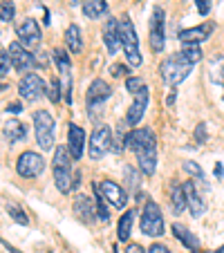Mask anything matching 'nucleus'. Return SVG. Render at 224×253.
Instances as JSON below:
<instances>
[{
	"instance_id": "13",
	"label": "nucleus",
	"mask_w": 224,
	"mask_h": 253,
	"mask_svg": "<svg viewBox=\"0 0 224 253\" xmlns=\"http://www.w3.org/2000/svg\"><path fill=\"white\" fill-rule=\"evenodd\" d=\"M16 34H18V43L25 45V47H34V45L41 43V27H39V23L32 18L23 20V23L18 25V29H16Z\"/></svg>"
},
{
	"instance_id": "38",
	"label": "nucleus",
	"mask_w": 224,
	"mask_h": 253,
	"mask_svg": "<svg viewBox=\"0 0 224 253\" xmlns=\"http://www.w3.org/2000/svg\"><path fill=\"white\" fill-rule=\"evenodd\" d=\"M148 253H171V251H168L164 244H153V247L148 249Z\"/></svg>"
},
{
	"instance_id": "16",
	"label": "nucleus",
	"mask_w": 224,
	"mask_h": 253,
	"mask_svg": "<svg viewBox=\"0 0 224 253\" xmlns=\"http://www.w3.org/2000/svg\"><path fill=\"white\" fill-rule=\"evenodd\" d=\"M146 105H148V85L134 94V101H133V105L128 108V115H126L128 126H137L139 121H141L143 112H146Z\"/></svg>"
},
{
	"instance_id": "10",
	"label": "nucleus",
	"mask_w": 224,
	"mask_h": 253,
	"mask_svg": "<svg viewBox=\"0 0 224 253\" xmlns=\"http://www.w3.org/2000/svg\"><path fill=\"white\" fill-rule=\"evenodd\" d=\"M110 94H112V90H110V85L105 81H101V79H96V81H92V85L88 87V112H96V108H101V105L105 103V101L110 99Z\"/></svg>"
},
{
	"instance_id": "7",
	"label": "nucleus",
	"mask_w": 224,
	"mask_h": 253,
	"mask_svg": "<svg viewBox=\"0 0 224 253\" xmlns=\"http://www.w3.org/2000/svg\"><path fill=\"white\" fill-rule=\"evenodd\" d=\"M164 18H166V14H164L162 7H155L153 9V18H150V47H153L155 54H159L164 49V45H166V32H164Z\"/></svg>"
},
{
	"instance_id": "14",
	"label": "nucleus",
	"mask_w": 224,
	"mask_h": 253,
	"mask_svg": "<svg viewBox=\"0 0 224 253\" xmlns=\"http://www.w3.org/2000/svg\"><path fill=\"white\" fill-rule=\"evenodd\" d=\"M67 128H70L67 130V148H70V155L74 159H81L83 153H86V132L77 124H70Z\"/></svg>"
},
{
	"instance_id": "32",
	"label": "nucleus",
	"mask_w": 224,
	"mask_h": 253,
	"mask_svg": "<svg viewBox=\"0 0 224 253\" xmlns=\"http://www.w3.org/2000/svg\"><path fill=\"white\" fill-rule=\"evenodd\" d=\"M7 211H9V215L14 217L18 224H23V226H27L29 224V217H27V213H25L23 209H18V206H14V204H9L7 206Z\"/></svg>"
},
{
	"instance_id": "25",
	"label": "nucleus",
	"mask_w": 224,
	"mask_h": 253,
	"mask_svg": "<svg viewBox=\"0 0 224 253\" xmlns=\"http://www.w3.org/2000/svg\"><path fill=\"white\" fill-rule=\"evenodd\" d=\"M171 206L175 215H179L186 209V193H184V186H179V184L171 186Z\"/></svg>"
},
{
	"instance_id": "6",
	"label": "nucleus",
	"mask_w": 224,
	"mask_h": 253,
	"mask_svg": "<svg viewBox=\"0 0 224 253\" xmlns=\"http://www.w3.org/2000/svg\"><path fill=\"white\" fill-rule=\"evenodd\" d=\"M16 170H18L20 177H39L41 172L45 170V159L43 155H36L32 153V150H27V153H23L18 157V162H16Z\"/></svg>"
},
{
	"instance_id": "5",
	"label": "nucleus",
	"mask_w": 224,
	"mask_h": 253,
	"mask_svg": "<svg viewBox=\"0 0 224 253\" xmlns=\"http://www.w3.org/2000/svg\"><path fill=\"white\" fill-rule=\"evenodd\" d=\"M141 233L148 238H159L164 235V217H162V209L155 204L153 200H148L143 206L141 213Z\"/></svg>"
},
{
	"instance_id": "22",
	"label": "nucleus",
	"mask_w": 224,
	"mask_h": 253,
	"mask_svg": "<svg viewBox=\"0 0 224 253\" xmlns=\"http://www.w3.org/2000/svg\"><path fill=\"white\" fill-rule=\"evenodd\" d=\"M65 43L67 47H70L72 54H79L83 49V41H81V29L77 27V25H70V27L65 29Z\"/></svg>"
},
{
	"instance_id": "30",
	"label": "nucleus",
	"mask_w": 224,
	"mask_h": 253,
	"mask_svg": "<svg viewBox=\"0 0 224 253\" xmlns=\"http://www.w3.org/2000/svg\"><path fill=\"white\" fill-rule=\"evenodd\" d=\"M181 56L191 63V65H195L197 61H202V56H204V54H202L200 45H184V49H181Z\"/></svg>"
},
{
	"instance_id": "39",
	"label": "nucleus",
	"mask_w": 224,
	"mask_h": 253,
	"mask_svg": "<svg viewBox=\"0 0 224 253\" xmlns=\"http://www.w3.org/2000/svg\"><path fill=\"white\" fill-rule=\"evenodd\" d=\"M7 112H11V115H20V112H23V105L20 103H9L7 105Z\"/></svg>"
},
{
	"instance_id": "8",
	"label": "nucleus",
	"mask_w": 224,
	"mask_h": 253,
	"mask_svg": "<svg viewBox=\"0 0 224 253\" xmlns=\"http://www.w3.org/2000/svg\"><path fill=\"white\" fill-rule=\"evenodd\" d=\"M112 146V132L108 126H99L90 137V157L92 159H101Z\"/></svg>"
},
{
	"instance_id": "44",
	"label": "nucleus",
	"mask_w": 224,
	"mask_h": 253,
	"mask_svg": "<svg viewBox=\"0 0 224 253\" xmlns=\"http://www.w3.org/2000/svg\"><path fill=\"white\" fill-rule=\"evenodd\" d=\"M5 87H7V85H5V83H0V92H2V90H5Z\"/></svg>"
},
{
	"instance_id": "20",
	"label": "nucleus",
	"mask_w": 224,
	"mask_h": 253,
	"mask_svg": "<svg viewBox=\"0 0 224 253\" xmlns=\"http://www.w3.org/2000/svg\"><path fill=\"white\" fill-rule=\"evenodd\" d=\"M2 132H5V139L9 143H18L25 139V134H27V130H25V126L20 124L18 119H9L5 124V128H2Z\"/></svg>"
},
{
	"instance_id": "11",
	"label": "nucleus",
	"mask_w": 224,
	"mask_h": 253,
	"mask_svg": "<svg viewBox=\"0 0 224 253\" xmlns=\"http://www.w3.org/2000/svg\"><path fill=\"white\" fill-rule=\"evenodd\" d=\"M94 186H96V191L101 193V197H103L105 202H110L115 209H126L128 195H126V191L119 186V184H115V182H101V184H94Z\"/></svg>"
},
{
	"instance_id": "15",
	"label": "nucleus",
	"mask_w": 224,
	"mask_h": 253,
	"mask_svg": "<svg viewBox=\"0 0 224 253\" xmlns=\"http://www.w3.org/2000/svg\"><path fill=\"white\" fill-rule=\"evenodd\" d=\"M213 29H215L213 23H204V25H200V27L181 29L177 39H179L184 45H197V43H204V41L211 36V32H213Z\"/></svg>"
},
{
	"instance_id": "45",
	"label": "nucleus",
	"mask_w": 224,
	"mask_h": 253,
	"mask_svg": "<svg viewBox=\"0 0 224 253\" xmlns=\"http://www.w3.org/2000/svg\"><path fill=\"white\" fill-rule=\"evenodd\" d=\"M206 253H213V251H206Z\"/></svg>"
},
{
	"instance_id": "43",
	"label": "nucleus",
	"mask_w": 224,
	"mask_h": 253,
	"mask_svg": "<svg viewBox=\"0 0 224 253\" xmlns=\"http://www.w3.org/2000/svg\"><path fill=\"white\" fill-rule=\"evenodd\" d=\"M70 2H72V5H81L83 0H70Z\"/></svg>"
},
{
	"instance_id": "36",
	"label": "nucleus",
	"mask_w": 224,
	"mask_h": 253,
	"mask_svg": "<svg viewBox=\"0 0 224 253\" xmlns=\"http://www.w3.org/2000/svg\"><path fill=\"white\" fill-rule=\"evenodd\" d=\"M195 7H197V11H200L202 16H206L211 11V2H209V0H195Z\"/></svg>"
},
{
	"instance_id": "31",
	"label": "nucleus",
	"mask_w": 224,
	"mask_h": 253,
	"mask_svg": "<svg viewBox=\"0 0 224 253\" xmlns=\"http://www.w3.org/2000/svg\"><path fill=\"white\" fill-rule=\"evenodd\" d=\"M14 14H16V7L11 0H0V20H14Z\"/></svg>"
},
{
	"instance_id": "1",
	"label": "nucleus",
	"mask_w": 224,
	"mask_h": 253,
	"mask_svg": "<svg viewBox=\"0 0 224 253\" xmlns=\"http://www.w3.org/2000/svg\"><path fill=\"white\" fill-rule=\"evenodd\" d=\"M128 148L137 155V164L143 175H153L157 168V141L153 130L137 128L128 134Z\"/></svg>"
},
{
	"instance_id": "42",
	"label": "nucleus",
	"mask_w": 224,
	"mask_h": 253,
	"mask_svg": "<svg viewBox=\"0 0 224 253\" xmlns=\"http://www.w3.org/2000/svg\"><path fill=\"white\" fill-rule=\"evenodd\" d=\"M2 247H5L9 253H23V251H18V249H16V247H11L9 242H5V240H2Z\"/></svg>"
},
{
	"instance_id": "4",
	"label": "nucleus",
	"mask_w": 224,
	"mask_h": 253,
	"mask_svg": "<svg viewBox=\"0 0 224 253\" xmlns=\"http://www.w3.org/2000/svg\"><path fill=\"white\" fill-rule=\"evenodd\" d=\"M34 130H36V141H39L41 150H52L54 148V132H56V124L54 117L47 110H36L34 112Z\"/></svg>"
},
{
	"instance_id": "3",
	"label": "nucleus",
	"mask_w": 224,
	"mask_h": 253,
	"mask_svg": "<svg viewBox=\"0 0 224 253\" xmlns=\"http://www.w3.org/2000/svg\"><path fill=\"white\" fill-rule=\"evenodd\" d=\"M193 65L188 61H186L184 56L179 54H173V56H168L166 61L162 63V67H159V74H162V79L168 83V85H179L181 81H184L188 74H191Z\"/></svg>"
},
{
	"instance_id": "21",
	"label": "nucleus",
	"mask_w": 224,
	"mask_h": 253,
	"mask_svg": "<svg viewBox=\"0 0 224 253\" xmlns=\"http://www.w3.org/2000/svg\"><path fill=\"white\" fill-rule=\"evenodd\" d=\"M74 209H77V215L81 217L83 222H90L92 217L96 215L94 202H90L86 195H79V197H77V204H74Z\"/></svg>"
},
{
	"instance_id": "19",
	"label": "nucleus",
	"mask_w": 224,
	"mask_h": 253,
	"mask_svg": "<svg viewBox=\"0 0 224 253\" xmlns=\"http://www.w3.org/2000/svg\"><path fill=\"white\" fill-rule=\"evenodd\" d=\"M173 235H175L186 249H191V251H197V249H200V240H197V235H193L191 231L186 229L184 224H179V222L173 224Z\"/></svg>"
},
{
	"instance_id": "23",
	"label": "nucleus",
	"mask_w": 224,
	"mask_h": 253,
	"mask_svg": "<svg viewBox=\"0 0 224 253\" xmlns=\"http://www.w3.org/2000/svg\"><path fill=\"white\" fill-rule=\"evenodd\" d=\"M83 14L88 18H101L108 14V2L105 0H86L83 2Z\"/></svg>"
},
{
	"instance_id": "27",
	"label": "nucleus",
	"mask_w": 224,
	"mask_h": 253,
	"mask_svg": "<svg viewBox=\"0 0 224 253\" xmlns=\"http://www.w3.org/2000/svg\"><path fill=\"white\" fill-rule=\"evenodd\" d=\"M133 220H134V211H126L119 220V229H117V235H119L121 242L130 238V231H133Z\"/></svg>"
},
{
	"instance_id": "9",
	"label": "nucleus",
	"mask_w": 224,
	"mask_h": 253,
	"mask_svg": "<svg viewBox=\"0 0 224 253\" xmlns=\"http://www.w3.org/2000/svg\"><path fill=\"white\" fill-rule=\"evenodd\" d=\"M7 52H9L11 67H14L16 72H29V70L36 67V58H34V54H29L27 49H25V45H20L18 41L11 43Z\"/></svg>"
},
{
	"instance_id": "2",
	"label": "nucleus",
	"mask_w": 224,
	"mask_h": 253,
	"mask_svg": "<svg viewBox=\"0 0 224 253\" xmlns=\"http://www.w3.org/2000/svg\"><path fill=\"white\" fill-rule=\"evenodd\" d=\"M119 36H121V47L126 52V58L133 67L141 65V52H139V39H137V32H134V25L128 16L119 20Z\"/></svg>"
},
{
	"instance_id": "18",
	"label": "nucleus",
	"mask_w": 224,
	"mask_h": 253,
	"mask_svg": "<svg viewBox=\"0 0 224 253\" xmlns=\"http://www.w3.org/2000/svg\"><path fill=\"white\" fill-rule=\"evenodd\" d=\"M184 193H186V206L191 209V213L195 215V217H200V215L206 211V204H204V200H202L200 191H197L195 182H186Z\"/></svg>"
},
{
	"instance_id": "24",
	"label": "nucleus",
	"mask_w": 224,
	"mask_h": 253,
	"mask_svg": "<svg viewBox=\"0 0 224 253\" xmlns=\"http://www.w3.org/2000/svg\"><path fill=\"white\" fill-rule=\"evenodd\" d=\"M209 74H211V81L218 83V85H224V56L218 54L209 61Z\"/></svg>"
},
{
	"instance_id": "37",
	"label": "nucleus",
	"mask_w": 224,
	"mask_h": 253,
	"mask_svg": "<svg viewBox=\"0 0 224 253\" xmlns=\"http://www.w3.org/2000/svg\"><path fill=\"white\" fill-rule=\"evenodd\" d=\"M184 170H186V172H191V175L202 177V168H200V166H195L193 162H186V164H184Z\"/></svg>"
},
{
	"instance_id": "41",
	"label": "nucleus",
	"mask_w": 224,
	"mask_h": 253,
	"mask_svg": "<svg viewBox=\"0 0 224 253\" xmlns=\"http://www.w3.org/2000/svg\"><path fill=\"white\" fill-rule=\"evenodd\" d=\"M110 72H112L115 77H121V72H126V74H128V70H126L124 65H112V67H110Z\"/></svg>"
},
{
	"instance_id": "35",
	"label": "nucleus",
	"mask_w": 224,
	"mask_h": 253,
	"mask_svg": "<svg viewBox=\"0 0 224 253\" xmlns=\"http://www.w3.org/2000/svg\"><path fill=\"white\" fill-rule=\"evenodd\" d=\"M47 99L52 101V103H58L61 101V83L58 81H52L47 87Z\"/></svg>"
},
{
	"instance_id": "12",
	"label": "nucleus",
	"mask_w": 224,
	"mask_h": 253,
	"mask_svg": "<svg viewBox=\"0 0 224 253\" xmlns=\"http://www.w3.org/2000/svg\"><path fill=\"white\" fill-rule=\"evenodd\" d=\"M18 92L25 101H36V99L43 96L45 83L39 74H25L23 81H20V85H18Z\"/></svg>"
},
{
	"instance_id": "28",
	"label": "nucleus",
	"mask_w": 224,
	"mask_h": 253,
	"mask_svg": "<svg viewBox=\"0 0 224 253\" xmlns=\"http://www.w3.org/2000/svg\"><path fill=\"white\" fill-rule=\"evenodd\" d=\"M72 166V155H70V148L67 146H58L54 150V162H52V168H70Z\"/></svg>"
},
{
	"instance_id": "26",
	"label": "nucleus",
	"mask_w": 224,
	"mask_h": 253,
	"mask_svg": "<svg viewBox=\"0 0 224 253\" xmlns=\"http://www.w3.org/2000/svg\"><path fill=\"white\" fill-rule=\"evenodd\" d=\"M54 184L61 193L72 191V172L70 168H54Z\"/></svg>"
},
{
	"instance_id": "34",
	"label": "nucleus",
	"mask_w": 224,
	"mask_h": 253,
	"mask_svg": "<svg viewBox=\"0 0 224 253\" xmlns=\"http://www.w3.org/2000/svg\"><path fill=\"white\" fill-rule=\"evenodd\" d=\"M9 67H11L9 52H5V49H0V79L7 77V72H9Z\"/></svg>"
},
{
	"instance_id": "29",
	"label": "nucleus",
	"mask_w": 224,
	"mask_h": 253,
	"mask_svg": "<svg viewBox=\"0 0 224 253\" xmlns=\"http://www.w3.org/2000/svg\"><path fill=\"white\" fill-rule=\"evenodd\" d=\"M94 209H96V217H99L101 222H108V220H110L108 204H105V200L101 197V193L96 191V186H94Z\"/></svg>"
},
{
	"instance_id": "40",
	"label": "nucleus",
	"mask_w": 224,
	"mask_h": 253,
	"mask_svg": "<svg viewBox=\"0 0 224 253\" xmlns=\"http://www.w3.org/2000/svg\"><path fill=\"white\" fill-rule=\"evenodd\" d=\"M124 253H146V251H143V247H139V244H128Z\"/></svg>"
},
{
	"instance_id": "17",
	"label": "nucleus",
	"mask_w": 224,
	"mask_h": 253,
	"mask_svg": "<svg viewBox=\"0 0 224 253\" xmlns=\"http://www.w3.org/2000/svg\"><path fill=\"white\" fill-rule=\"evenodd\" d=\"M103 43L108 47L110 54H117L121 47V36H119V23L115 18H108V23L103 25Z\"/></svg>"
},
{
	"instance_id": "33",
	"label": "nucleus",
	"mask_w": 224,
	"mask_h": 253,
	"mask_svg": "<svg viewBox=\"0 0 224 253\" xmlns=\"http://www.w3.org/2000/svg\"><path fill=\"white\" fill-rule=\"evenodd\" d=\"M146 87V83H143V79H137V77H130L126 79V90L133 92V94H137L139 90H143Z\"/></svg>"
}]
</instances>
